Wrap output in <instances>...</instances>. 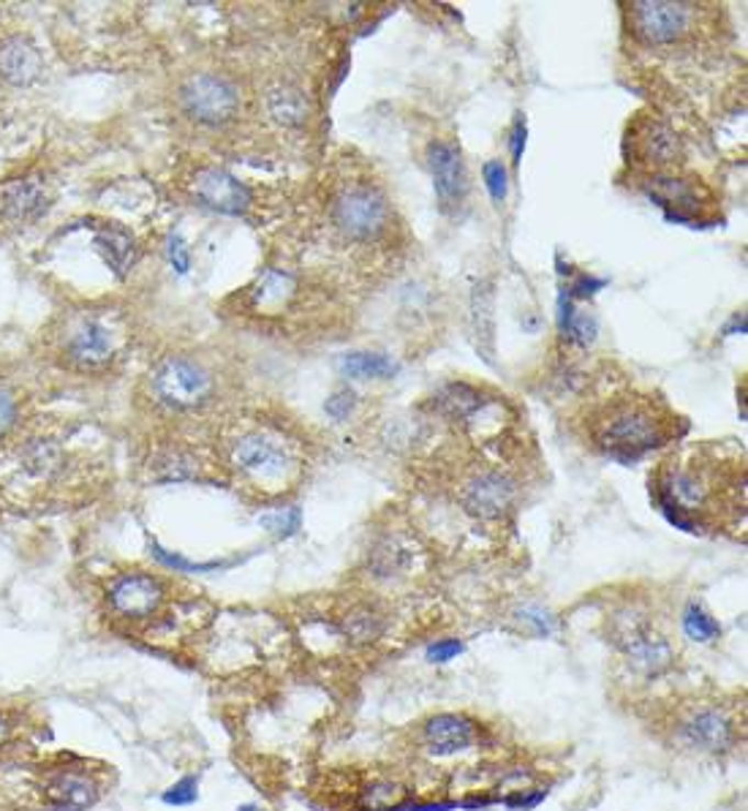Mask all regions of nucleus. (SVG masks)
Returning a JSON list of instances; mask_svg holds the SVG:
<instances>
[{"label":"nucleus","mask_w":748,"mask_h":811,"mask_svg":"<svg viewBox=\"0 0 748 811\" xmlns=\"http://www.w3.org/2000/svg\"><path fill=\"white\" fill-rule=\"evenodd\" d=\"M525 151V120L520 118L515 123V131H512V162L520 164Z\"/></svg>","instance_id":"4c0bfd02"},{"label":"nucleus","mask_w":748,"mask_h":811,"mask_svg":"<svg viewBox=\"0 0 748 811\" xmlns=\"http://www.w3.org/2000/svg\"><path fill=\"white\" fill-rule=\"evenodd\" d=\"M517 488L501 471H479L462 485L460 501L468 515L479 521H501L515 507Z\"/></svg>","instance_id":"9d476101"},{"label":"nucleus","mask_w":748,"mask_h":811,"mask_svg":"<svg viewBox=\"0 0 748 811\" xmlns=\"http://www.w3.org/2000/svg\"><path fill=\"white\" fill-rule=\"evenodd\" d=\"M607 640L624 654L626 667L643 681H656L676 667L678 651L639 610H618L607 621Z\"/></svg>","instance_id":"f03ea898"},{"label":"nucleus","mask_w":748,"mask_h":811,"mask_svg":"<svg viewBox=\"0 0 748 811\" xmlns=\"http://www.w3.org/2000/svg\"><path fill=\"white\" fill-rule=\"evenodd\" d=\"M670 425L650 401H621L599 420L596 438L610 458L634 460L670 438Z\"/></svg>","instance_id":"f257e3e1"},{"label":"nucleus","mask_w":748,"mask_h":811,"mask_svg":"<svg viewBox=\"0 0 748 811\" xmlns=\"http://www.w3.org/2000/svg\"><path fill=\"white\" fill-rule=\"evenodd\" d=\"M161 801L167 807H191L199 801V781L197 776H182L180 781H175L169 790H164Z\"/></svg>","instance_id":"7c9ffc66"},{"label":"nucleus","mask_w":748,"mask_h":811,"mask_svg":"<svg viewBox=\"0 0 748 811\" xmlns=\"http://www.w3.org/2000/svg\"><path fill=\"white\" fill-rule=\"evenodd\" d=\"M495 295L490 284H479L473 289L471 300V316H473V333H477V346L488 363H493L495 352Z\"/></svg>","instance_id":"6ab92c4d"},{"label":"nucleus","mask_w":748,"mask_h":811,"mask_svg":"<svg viewBox=\"0 0 748 811\" xmlns=\"http://www.w3.org/2000/svg\"><path fill=\"white\" fill-rule=\"evenodd\" d=\"M632 31L648 47L678 44L694 31V3H672V0H639L629 9Z\"/></svg>","instance_id":"39448f33"},{"label":"nucleus","mask_w":748,"mask_h":811,"mask_svg":"<svg viewBox=\"0 0 748 811\" xmlns=\"http://www.w3.org/2000/svg\"><path fill=\"white\" fill-rule=\"evenodd\" d=\"M340 630H344V635L351 640V643H370V640H376L381 635L384 621H381V615H376L373 610L357 608L346 615Z\"/></svg>","instance_id":"393cba45"},{"label":"nucleus","mask_w":748,"mask_h":811,"mask_svg":"<svg viewBox=\"0 0 748 811\" xmlns=\"http://www.w3.org/2000/svg\"><path fill=\"white\" fill-rule=\"evenodd\" d=\"M422 749L431 757L447 759L458 757L462 752H471L479 741V727L473 719L462 713H438L422 724Z\"/></svg>","instance_id":"9b49d317"},{"label":"nucleus","mask_w":748,"mask_h":811,"mask_svg":"<svg viewBox=\"0 0 748 811\" xmlns=\"http://www.w3.org/2000/svg\"><path fill=\"white\" fill-rule=\"evenodd\" d=\"M639 153L645 156V162L654 164V167H667V164L678 162L681 156V140H678L676 131L670 129L661 120H648L639 131Z\"/></svg>","instance_id":"a211bd4d"},{"label":"nucleus","mask_w":748,"mask_h":811,"mask_svg":"<svg viewBox=\"0 0 748 811\" xmlns=\"http://www.w3.org/2000/svg\"><path fill=\"white\" fill-rule=\"evenodd\" d=\"M153 390L158 401L172 409H193L208 401L213 392V379L202 365L186 357H169L153 374Z\"/></svg>","instance_id":"0eeeda50"},{"label":"nucleus","mask_w":748,"mask_h":811,"mask_svg":"<svg viewBox=\"0 0 748 811\" xmlns=\"http://www.w3.org/2000/svg\"><path fill=\"white\" fill-rule=\"evenodd\" d=\"M44 796L60 811H88L99 803L101 785L90 770L79 765H63L44 779Z\"/></svg>","instance_id":"f8f14e48"},{"label":"nucleus","mask_w":748,"mask_h":811,"mask_svg":"<svg viewBox=\"0 0 748 811\" xmlns=\"http://www.w3.org/2000/svg\"><path fill=\"white\" fill-rule=\"evenodd\" d=\"M300 521H302V515L297 507H289V510H272V512H265V515H259L261 529H267L272 536H278V540L294 534V531L300 529Z\"/></svg>","instance_id":"c85d7f7f"},{"label":"nucleus","mask_w":748,"mask_h":811,"mask_svg":"<svg viewBox=\"0 0 748 811\" xmlns=\"http://www.w3.org/2000/svg\"><path fill=\"white\" fill-rule=\"evenodd\" d=\"M237 811H259V809H256V807H250V803H248V807H239Z\"/></svg>","instance_id":"a19ab883"},{"label":"nucleus","mask_w":748,"mask_h":811,"mask_svg":"<svg viewBox=\"0 0 748 811\" xmlns=\"http://www.w3.org/2000/svg\"><path fill=\"white\" fill-rule=\"evenodd\" d=\"M672 738L683 752L718 757V754L733 752L738 744V722L724 708L700 706L678 719Z\"/></svg>","instance_id":"20e7f679"},{"label":"nucleus","mask_w":748,"mask_h":811,"mask_svg":"<svg viewBox=\"0 0 748 811\" xmlns=\"http://www.w3.org/2000/svg\"><path fill=\"white\" fill-rule=\"evenodd\" d=\"M153 553H156V558L161 564H167V567L177 569V573H210V569H219L224 567V564L219 562H210V564H193V562H186L182 556H172V553H167L164 547L153 545Z\"/></svg>","instance_id":"473e14b6"},{"label":"nucleus","mask_w":748,"mask_h":811,"mask_svg":"<svg viewBox=\"0 0 748 811\" xmlns=\"http://www.w3.org/2000/svg\"><path fill=\"white\" fill-rule=\"evenodd\" d=\"M193 191L202 199L208 208L219 210L226 215H239L245 213L250 202V193L237 177H232L224 169H202L193 180Z\"/></svg>","instance_id":"2eb2a0df"},{"label":"nucleus","mask_w":748,"mask_h":811,"mask_svg":"<svg viewBox=\"0 0 748 811\" xmlns=\"http://www.w3.org/2000/svg\"><path fill=\"white\" fill-rule=\"evenodd\" d=\"M436 406L453 420H471L484 406V398L468 385H449L436 396Z\"/></svg>","instance_id":"5701e85b"},{"label":"nucleus","mask_w":748,"mask_h":811,"mask_svg":"<svg viewBox=\"0 0 748 811\" xmlns=\"http://www.w3.org/2000/svg\"><path fill=\"white\" fill-rule=\"evenodd\" d=\"M232 464L259 482L283 479L294 466L281 438L267 436V433H248V436L237 438L232 447Z\"/></svg>","instance_id":"1a4fd4ad"},{"label":"nucleus","mask_w":748,"mask_h":811,"mask_svg":"<svg viewBox=\"0 0 748 811\" xmlns=\"http://www.w3.org/2000/svg\"><path fill=\"white\" fill-rule=\"evenodd\" d=\"M324 409H327V414L333 416V420H338V422H340V420H346L348 411L354 409V392H351V390H340V392H335V396L330 398V401H327V406H324Z\"/></svg>","instance_id":"f704fd0d"},{"label":"nucleus","mask_w":748,"mask_h":811,"mask_svg":"<svg viewBox=\"0 0 748 811\" xmlns=\"http://www.w3.org/2000/svg\"><path fill=\"white\" fill-rule=\"evenodd\" d=\"M96 248L101 251L104 262L118 273V276H125L129 267L134 265L136 256L134 240H131L129 232L118 230V226H104V230L96 234Z\"/></svg>","instance_id":"412c9836"},{"label":"nucleus","mask_w":748,"mask_h":811,"mask_svg":"<svg viewBox=\"0 0 748 811\" xmlns=\"http://www.w3.org/2000/svg\"><path fill=\"white\" fill-rule=\"evenodd\" d=\"M517 621L525 632L534 637H552L558 632V621L550 610L539 608V604H528V608L517 610Z\"/></svg>","instance_id":"cd10ccee"},{"label":"nucleus","mask_w":748,"mask_h":811,"mask_svg":"<svg viewBox=\"0 0 748 811\" xmlns=\"http://www.w3.org/2000/svg\"><path fill=\"white\" fill-rule=\"evenodd\" d=\"M427 164H431L433 186L442 199V208L458 204L468 191V173L460 147L453 142H433L427 151Z\"/></svg>","instance_id":"ddd939ff"},{"label":"nucleus","mask_w":748,"mask_h":811,"mask_svg":"<svg viewBox=\"0 0 748 811\" xmlns=\"http://www.w3.org/2000/svg\"><path fill=\"white\" fill-rule=\"evenodd\" d=\"M25 466L31 468L33 474H53L55 468L60 466V449L47 442L31 444L25 453Z\"/></svg>","instance_id":"c756f323"},{"label":"nucleus","mask_w":748,"mask_h":811,"mask_svg":"<svg viewBox=\"0 0 748 811\" xmlns=\"http://www.w3.org/2000/svg\"><path fill=\"white\" fill-rule=\"evenodd\" d=\"M66 354L79 368H99V365L110 363L112 354H115V335L101 319H79L66 341Z\"/></svg>","instance_id":"4468645a"},{"label":"nucleus","mask_w":748,"mask_h":811,"mask_svg":"<svg viewBox=\"0 0 748 811\" xmlns=\"http://www.w3.org/2000/svg\"><path fill=\"white\" fill-rule=\"evenodd\" d=\"M484 175V186H488L490 197H493L495 204H501L506 199V191H510V180H506V169L501 162H488L482 169Z\"/></svg>","instance_id":"2f4dec72"},{"label":"nucleus","mask_w":748,"mask_h":811,"mask_svg":"<svg viewBox=\"0 0 748 811\" xmlns=\"http://www.w3.org/2000/svg\"><path fill=\"white\" fill-rule=\"evenodd\" d=\"M561 330L569 341L588 346L596 338V319L588 316V313H574L572 302H567V305H561Z\"/></svg>","instance_id":"bb28decb"},{"label":"nucleus","mask_w":748,"mask_h":811,"mask_svg":"<svg viewBox=\"0 0 748 811\" xmlns=\"http://www.w3.org/2000/svg\"><path fill=\"white\" fill-rule=\"evenodd\" d=\"M683 632H686L689 640H694V643H713L718 635H722V626H718V621L713 619L711 613H707L705 608H700V604L691 602L686 610H683Z\"/></svg>","instance_id":"b1692460"},{"label":"nucleus","mask_w":748,"mask_h":811,"mask_svg":"<svg viewBox=\"0 0 748 811\" xmlns=\"http://www.w3.org/2000/svg\"><path fill=\"white\" fill-rule=\"evenodd\" d=\"M167 254L177 273H188V267H191V256H188V245L182 243V237H177V234L175 237H169Z\"/></svg>","instance_id":"c9c22d12"},{"label":"nucleus","mask_w":748,"mask_h":811,"mask_svg":"<svg viewBox=\"0 0 748 811\" xmlns=\"http://www.w3.org/2000/svg\"><path fill=\"white\" fill-rule=\"evenodd\" d=\"M112 613L125 621H150L153 615L161 613L167 602V586L161 578L145 573H125L118 575L107 588Z\"/></svg>","instance_id":"6e6552de"},{"label":"nucleus","mask_w":748,"mask_h":811,"mask_svg":"<svg viewBox=\"0 0 748 811\" xmlns=\"http://www.w3.org/2000/svg\"><path fill=\"white\" fill-rule=\"evenodd\" d=\"M405 798V787L392 779H376L368 790L362 792V807L368 811H387L398 807Z\"/></svg>","instance_id":"a878e982"},{"label":"nucleus","mask_w":748,"mask_h":811,"mask_svg":"<svg viewBox=\"0 0 748 811\" xmlns=\"http://www.w3.org/2000/svg\"><path fill=\"white\" fill-rule=\"evenodd\" d=\"M11 735H14V722H11L9 713L0 711V749H3V746L9 744Z\"/></svg>","instance_id":"ea45409f"},{"label":"nucleus","mask_w":748,"mask_h":811,"mask_svg":"<svg viewBox=\"0 0 748 811\" xmlns=\"http://www.w3.org/2000/svg\"><path fill=\"white\" fill-rule=\"evenodd\" d=\"M462 654V643L460 640L455 637H447V640H436V643L427 648V662H433V665H447V662L458 659V656Z\"/></svg>","instance_id":"72a5a7b5"},{"label":"nucleus","mask_w":748,"mask_h":811,"mask_svg":"<svg viewBox=\"0 0 748 811\" xmlns=\"http://www.w3.org/2000/svg\"><path fill=\"white\" fill-rule=\"evenodd\" d=\"M267 112L272 120H278L287 129H297L308 120V99L302 96L300 88H291V85H278L267 93Z\"/></svg>","instance_id":"aec40b11"},{"label":"nucleus","mask_w":748,"mask_h":811,"mask_svg":"<svg viewBox=\"0 0 748 811\" xmlns=\"http://www.w3.org/2000/svg\"><path fill=\"white\" fill-rule=\"evenodd\" d=\"M186 115L204 125H224L237 115L239 90L221 74H197L180 90Z\"/></svg>","instance_id":"423d86ee"},{"label":"nucleus","mask_w":748,"mask_h":811,"mask_svg":"<svg viewBox=\"0 0 748 811\" xmlns=\"http://www.w3.org/2000/svg\"><path fill=\"white\" fill-rule=\"evenodd\" d=\"M333 221L348 240L370 243L390 226V204L384 193L365 182H351L333 199Z\"/></svg>","instance_id":"7ed1b4c3"},{"label":"nucleus","mask_w":748,"mask_h":811,"mask_svg":"<svg viewBox=\"0 0 748 811\" xmlns=\"http://www.w3.org/2000/svg\"><path fill=\"white\" fill-rule=\"evenodd\" d=\"M44 63L38 49L33 44L22 42V38H9V42L0 47V74L9 79L11 85H25L36 82L38 74H42Z\"/></svg>","instance_id":"f3484780"},{"label":"nucleus","mask_w":748,"mask_h":811,"mask_svg":"<svg viewBox=\"0 0 748 811\" xmlns=\"http://www.w3.org/2000/svg\"><path fill=\"white\" fill-rule=\"evenodd\" d=\"M545 798H547V790H534V792L520 790L515 798H506L504 803H506V807H510V809H523V811H528V809L539 807V803L545 801Z\"/></svg>","instance_id":"e433bc0d"},{"label":"nucleus","mask_w":748,"mask_h":811,"mask_svg":"<svg viewBox=\"0 0 748 811\" xmlns=\"http://www.w3.org/2000/svg\"><path fill=\"white\" fill-rule=\"evenodd\" d=\"M340 370L351 379H390L398 370L395 359L379 352H351L340 359Z\"/></svg>","instance_id":"4be33fe9"},{"label":"nucleus","mask_w":748,"mask_h":811,"mask_svg":"<svg viewBox=\"0 0 748 811\" xmlns=\"http://www.w3.org/2000/svg\"><path fill=\"white\" fill-rule=\"evenodd\" d=\"M11 420H14V401L0 390V431H3Z\"/></svg>","instance_id":"58836bf2"},{"label":"nucleus","mask_w":748,"mask_h":811,"mask_svg":"<svg viewBox=\"0 0 748 811\" xmlns=\"http://www.w3.org/2000/svg\"><path fill=\"white\" fill-rule=\"evenodd\" d=\"M49 208V191L38 177H27V180L14 182L0 193V213L3 219L14 221V224H27L47 213Z\"/></svg>","instance_id":"dca6fc26"}]
</instances>
